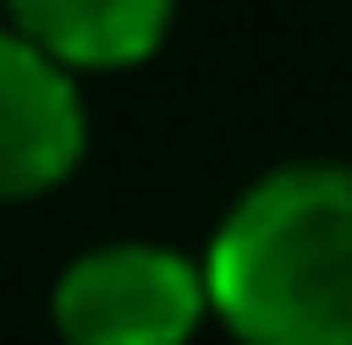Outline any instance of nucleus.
<instances>
[{"label":"nucleus","instance_id":"obj_1","mask_svg":"<svg viewBox=\"0 0 352 345\" xmlns=\"http://www.w3.org/2000/svg\"><path fill=\"white\" fill-rule=\"evenodd\" d=\"M201 280L237 345H352V166H266L216 216Z\"/></svg>","mask_w":352,"mask_h":345},{"label":"nucleus","instance_id":"obj_2","mask_svg":"<svg viewBox=\"0 0 352 345\" xmlns=\"http://www.w3.org/2000/svg\"><path fill=\"white\" fill-rule=\"evenodd\" d=\"M209 324L201 259L151 238H108L51 280V331L65 345H195Z\"/></svg>","mask_w":352,"mask_h":345},{"label":"nucleus","instance_id":"obj_3","mask_svg":"<svg viewBox=\"0 0 352 345\" xmlns=\"http://www.w3.org/2000/svg\"><path fill=\"white\" fill-rule=\"evenodd\" d=\"M87 159V93L58 58L0 22V201H36Z\"/></svg>","mask_w":352,"mask_h":345},{"label":"nucleus","instance_id":"obj_4","mask_svg":"<svg viewBox=\"0 0 352 345\" xmlns=\"http://www.w3.org/2000/svg\"><path fill=\"white\" fill-rule=\"evenodd\" d=\"M0 8L14 36H29L72 80H87V72H130L158 58L180 0H0Z\"/></svg>","mask_w":352,"mask_h":345}]
</instances>
